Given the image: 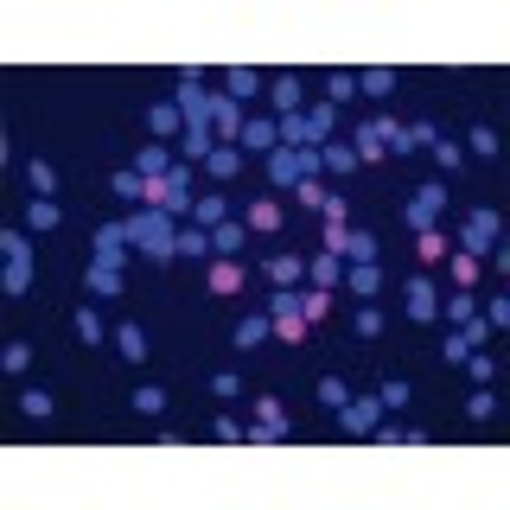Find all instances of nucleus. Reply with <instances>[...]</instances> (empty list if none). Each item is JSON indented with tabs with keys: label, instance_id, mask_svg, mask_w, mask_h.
Returning <instances> with one entry per match:
<instances>
[{
	"label": "nucleus",
	"instance_id": "nucleus-31",
	"mask_svg": "<svg viewBox=\"0 0 510 510\" xmlns=\"http://www.w3.org/2000/svg\"><path fill=\"white\" fill-rule=\"evenodd\" d=\"M115 351H121L128 363H148V332H140V326H121V332H115Z\"/></svg>",
	"mask_w": 510,
	"mask_h": 510
},
{
	"label": "nucleus",
	"instance_id": "nucleus-32",
	"mask_svg": "<svg viewBox=\"0 0 510 510\" xmlns=\"http://www.w3.org/2000/svg\"><path fill=\"white\" fill-rule=\"evenodd\" d=\"M326 313H332V287H307V294H300V319L319 326Z\"/></svg>",
	"mask_w": 510,
	"mask_h": 510
},
{
	"label": "nucleus",
	"instance_id": "nucleus-16",
	"mask_svg": "<svg viewBox=\"0 0 510 510\" xmlns=\"http://www.w3.org/2000/svg\"><path fill=\"white\" fill-rule=\"evenodd\" d=\"M268 103H274V121L281 115H300V77H294V70H281V77L268 84Z\"/></svg>",
	"mask_w": 510,
	"mask_h": 510
},
{
	"label": "nucleus",
	"instance_id": "nucleus-58",
	"mask_svg": "<svg viewBox=\"0 0 510 510\" xmlns=\"http://www.w3.org/2000/svg\"><path fill=\"white\" fill-rule=\"evenodd\" d=\"M319 402H326V408H344V402H351V389H344L338 377H326V383H319Z\"/></svg>",
	"mask_w": 510,
	"mask_h": 510
},
{
	"label": "nucleus",
	"instance_id": "nucleus-36",
	"mask_svg": "<svg viewBox=\"0 0 510 510\" xmlns=\"http://www.w3.org/2000/svg\"><path fill=\"white\" fill-rule=\"evenodd\" d=\"M26 179H32L39 198H58V166L51 160H26Z\"/></svg>",
	"mask_w": 510,
	"mask_h": 510
},
{
	"label": "nucleus",
	"instance_id": "nucleus-56",
	"mask_svg": "<svg viewBox=\"0 0 510 510\" xmlns=\"http://www.w3.org/2000/svg\"><path fill=\"white\" fill-rule=\"evenodd\" d=\"M466 371H472V383H491V377H497V363H491L485 351H466Z\"/></svg>",
	"mask_w": 510,
	"mask_h": 510
},
{
	"label": "nucleus",
	"instance_id": "nucleus-1",
	"mask_svg": "<svg viewBox=\"0 0 510 510\" xmlns=\"http://www.w3.org/2000/svg\"><path fill=\"white\" fill-rule=\"evenodd\" d=\"M128 243L148 255V262H160V268L179 262V230H173L166 210H134V217H128Z\"/></svg>",
	"mask_w": 510,
	"mask_h": 510
},
{
	"label": "nucleus",
	"instance_id": "nucleus-62",
	"mask_svg": "<svg viewBox=\"0 0 510 510\" xmlns=\"http://www.w3.org/2000/svg\"><path fill=\"white\" fill-rule=\"evenodd\" d=\"M485 326L504 332V326H510V300H485Z\"/></svg>",
	"mask_w": 510,
	"mask_h": 510
},
{
	"label": "nucleus",
	"instance_id": "nucleus-47",
	"mask_svg": "<svg viewBox=\"0 0 510 510\" xmlns=\"http://www.w3.org/2000/svg\"><path fill=\"white\" fill-rule=\"evenodd\" d=\"M466 154H479V160H497V134H491V128H472V134H466Z\"/></svg>",
	"mask_w": 510,
	"mask_h": 510
},
{
	"label": "nucleus",
	"instance_id": "nucleus-10",
	"mask_svg": "<svg viewBox=\"0 0 510 510\" xmlns=\"http://www.w3.org/2000/svg\"><path fill=\"white\" fill-rule=\"evenodd\" d=\"M148 134L154 140H185V115H179V103H148Z\"/></svg>",
	"mask_w": 510,
	"mask_h": 510
},
{
	"label": "nucleus",
	"instance_id": "nucleus-42",
	"mask_svg": "<svg viewBox=\"0 0 510 510\" xmlns=\"http://www.w3.org/2000/svg\"><path fill=\"white\" fill-rule=\"evenodd\" d=\"M0 255H7V262H32V243H26V230H0Z\"/></svg>",
	"mask_w": 510,
	"mask_h": 510
},
{
	"label": "nucleus",
	"instance_id": "nucleus-19",
	"mask_svg": "<svg viewBox=\"0 0 510 510\" xmlns=\"http://www.w3.org/2000/svg\"><path fill=\"white\" fill-rule=\"evenodd\" d=\"M281 217H287V210H281L274 198H255V204L243 210V224H249V237H268V230H281Z\"/></svg>",
	"mask_w": 510,
	"mask_h": 510
},
{
	"label": "nucleus",
	"instance_id": "nucleus-4",
	"mask_svg": "<svg viewBox=\"0 0 510 510\" xmlns=\"http://www.w3.org/2000/svg\"><path fill=\"white\" fill-rule=\"evenodd\" d=\"M294 434V421H287V402L281 396H255V421H249V441L268 447V441H287Z\"/></svg>",
	"mask_w": 510,
	"mask_h": 510
},
{
	"label": "nucleus",
	"instance_id": "nucleus-53",
	"mask_svg": "<svg viewBox=\"0 0 510 510\" xmlns=\"http://www.w3.org/2000/svg\"><path fill=\"white\" fill-rule=\"evenodd\" d=\"M210 434H217V441H249V427H243L237 415H217V421H210Z\"/></svg>",
	"mask_w": 510,
	"mask_h": 510
},
{
	"label": "nucleus",
	"instance_id": "nucleus-22",
	"mask_svg": "<svg viewBox=\"0 0 510 510\" xmlns=\"http://www.w3.org/2000/svg\"><path fill=\"white\" fill-rule=\"evenodd\" d=\"M58 224H64V204H51V198H32V204H26V230H32V237H45V230H58Z\"/></svg>",
	"mask_w": 510,
	"mask_h": 510
},
{
	"label": "nucleus",
	"instance_id": "nucleus-17",
	"mask_svg": "<svg viewBox=\"0 0 510 510\" xmlns=\"http://www.w3.org/2000/svg\"><path fill=\"white\" fill-rule=\"evenodd\" d=\"M204 173L210 179H237L243 173V148H237V140H217V148L204 154Z\"/></svg>",
	"mask_w": 510,
	"mask_h": 510
},
{
	"label": "nucleus",
	"instance_id": "nucleus-60",
	"mask_svg": "<svg viewBox=\"0 0 510 510\" xmlns=\"http://www.w3.org/2000/svg\"><path fill=\"white\" fill-rule=\"evenodd\" d=\"M466 351H472V344H466V338H460V332H447V344H441V357H447V363H453V371H460V363H466Z\"/></svg>",
	"mask_w": 510,
	"mask_h": 510
},
{
	"label": "nucleus",
	"instance_id": "nucleus-12",
	"mask_svg": "<svg viewBox=\"0 0 510 510\" xmlns=\"http://www.w3.org/2000/svg\"><path fill=\"white\" fill-rule=\"evenodd\" d=\"M204 287H210V294H224V300L243 294V262H237V255H217L210 274H204Z\"/></svg>",
	"mask_w": 510,
	"mask_h": 510
},
{
	"label": "nucleus",
	"instance_id": "nucleus-41",
	"mask_svg": "<svg viewBox=\"0 0 510 510\" xmlns=\"http://www.w3.org/2000/svg\"><path fill=\"white\" fill-rule=\"evenodd\" d=\"M0 287H7V294L20 300L26 287H32V262H7V274H0Z\"/></svg>",
	"mask_w": 510,
	"mask_h": 510
},
{
	"label": "nucleus",
	"instance_id": "nucleus-48",
	"mask_svg": "<svg viewBox=\"0 0 510 510\" xmlns=\"http://www.w3.org/2000/svg\"><path fill=\"white\" fill-rule=\"evenodd\" d=\"M210 396H217V402H237V396H243V377H237V371H217V377H210Z\"/></svg>",
	"mask_w": 510,
	"mask_h": 510
},
{
	"label": "nucleus",
	"instance_id": "nucleus-57",
	"mask_svg": "<svg viewBox=\"0 0 510 510\" xmlns=\"http://www.w3.org/2000/svg\"><path fill=\"white\" fill-rule=\"evenodd\" d=\"M115 198H134V204H140V173H134V166L115 173Z\"/></svg>",
	"mask_w": 510,
	"mask_h": 510
},
{
	"label": "nucleus",
	"instance_id": "nucleus-45",
	"mask_svg": "<svg viewBox=\"0 0 510 510\" xmlns=\"http://www.w3.org/2000/svg\"><path fill=\"white\" fill-rule=\"evenodd\" d=\"M453 332H460L472 351H485V344H491V326H485V313H472V319H466V326H453Z\"/></svg>",
	"mask_w": 510,
	"mask_h": 510
},
{
	"label": "nucleus",
	"instance_id": "nucleus-20",
	"mask_svg": "<svg viewBox=\"0 0 510 510\" xmlns=\"http://www.w3.org/2000/svg\"><path fill=\"white\" fill-rule=\"evenodd\" d=\"M300 115H307V148H326L332 128H338V109H332V103H319V109H300Z\"/></svg>",
	"mask_w": 510,
	"mask_h": 510
},
{
	"label": "nucleus",
	"instance_id": "nucleus-8",
	"mask_svg": "<svg viewBox=\"0 0 510 510\" xmlns=\"http://www.w3.org/2000/svg\"><path fill=\"white\" fill-rule=\"evenodd\" d=\"M243 121H249V115H243V103H237V96H224V90L210 96V134H217V140H237V134H243Z\"/></svg>",
	"mask_w": 510,
	"mask_h": 510
},
{
	"label": "nucleus",
	"instance_id": "nucleus-5",
	"mask_svg": "<svg viewBox=\"0 0 510 510\" xmlns=\"http://www.w3.org/2000/svg\"><path fill=\"white\" fill-rule=\"evenodd\" d=\"M497 249V210H472L466 224H460V255H491Z\"/></svg>",
	"mask_w": 510,
	"mask_h": 510
},
{
	"label": "nucleus",
	"instance_id": "nucleus-37",
	"mask_svg": "<svg viewBox=\"0 0 510 510\" xmlns=\"http://www.w3.org/2000/svg\"><path fill=\"white\" fill-rule=\"evenodd\" d=\"M20 415H32V421H51V415H58L51 389H20Z\"/></svg>",
	"mask_w": 510,
	"mask_h": 510
},
{
	"label": "nucleus",
	"instance_id": "nucleus-39",
	"mask_svg": "<svg viewBox=\"0 0 510 510\" xmlns=\"http://www.w3.org/2000/svg\"><path fill=\"white\" fill-rule=\"evenodd\" d=\"M268 319H274V338H281V344H300V338H307V319H300V313H268Z\"/></svg>",
	"mask_w": 510,
	"mask_h": 510
},
{
	"label": "nucleus",
	"instance_id": "nucleus-18",
	"mask_svg": "<svg viewBox=\"0 0 510 510\" xmlns=\"http://www.w3.org/2000/svg\"><path fill=\"white\" fill-rule=\"evenodd\" d=\"M402 300H408V319H441V294H434V281H421V274L408 281Z\"/></svg>",
	"mask_w": 510,
	"mask_h": 510
},
{
	"label": "nucleus",
	"instance_id": "nucleus-13",
	"mask_svg": "<svg viewBox=\"0 0 510 510\" xmlns=\"http://www.w3.org/2000/svg\"><path fill=\"white\" fill-rule=\"evenodd\" d=\"M344 287H351L357 300H377L383 294V268L377 262H344Z\"/></svg>",
	"mask_w": 510,
	"mask_h": 510
},
{
	"label": "nucleus",
	"instance_id": "nucleus-29",
	"mask_svg": "<svg viewBox=\"0 0 510 510\" xmlns=\"http://www.w3.org/2000/svg\"><path fill=\"white\" fill-rule=\"evenodd\" d=\"M307 281H313V287H338V281H344V262H338V255H313V262H307Z\"/></svg>",
	"mask_w": 510,
	"mask_h": 510
},
{
	"label": "nucleus",
	"instance_id": "nucleus-59",
	"mask_svg": "<svg viewBox=\"0 0 510 510\" xmlns=\"http://www.w3.org/2000/svg\"><path fill=\"white\" fill-rule=\"evenodd\" d=\"M319 217H326V224H351V198H338V192H332V198H326V210H319Z\"/></svg>",
	"mask_w": 510,
	"mask_h": 510
},
{
	"label": "nucleus",
	"instance_id": "nucleus-14",
	"mask_svg": "<svg viewBox=\"0 0 510 510\" xmlns=\"http://www.w3.org/2000/svg\"><path fill=\"white\" fill-rule=\"evenodd\" d=\"M351 154H357V166H377V160H389L383 134H377V121H357V134H351Z\"/></svg>",
	"mask_w": 510,
	"mask_h": 510
},
{
	"label": "nucleus",
	"instance_id": "nucleus-44",
	"mask_svg": "<svg viewBox=\"0 0 510 510\" xmlns=\"http://www.w3.org/2000/svg\"><path fill=\"white\" fill-rule=\"evenodd\" d=\"M77 338L84 344H103V313L96 307H77Z\"/></svg>",
	"mask_w": 510,
	"mask_h": 510
},
{
	"label": "nucleus",
	"instance_id": "nucleus-6",
	"mask_svg": "<svg viewBox=\"0 0 510 510\" xmlns=\"http://www.w3.org/2000/svg\"><path fill=\"white\" fill-rule=\"evenodd\" d=\"M377 421H383V402H377V396H351V402L338 408V427L351 434V441H371Z\"/></svg>",
	"mask_w": 510,
	"mask_h": 510
},
{
	"label": "nucleus",
	"instance_id": "nucleus-2",
	"mask_svg": "<svg viewBox=\"0 0 510 510\" xmlns=\"http://www.w3.org/2000/svg\"><path fill=\"white\" fill-rule=\"evenodd\" d=\"M441 210H447V179H427V185L408 192L402 224H408V230H434V224H441Z\"/></svg>",
	"mask_w": 510,
	"mask_h": 510
},
{
	"label": "nucleus",
	"instance_id": "nucleus-15",
	"mask_svg": "<svg viewBox=\"0 0 510 510\" xmlns=\"http://www.w3.org/2000/svg\"><path fill=\"white\" fill-rule=\"evenodd\" d=\"M192 224H198V230L230 224V198H224V192H204V198H192Z\"/></svg>",
	"mask_w": 510,
	"mask_h": 510
},
{
	"label": "nucleus",
	"instance_id": "nucleus-33",
	"mask_svg": "<svg viewBox=\"0 0 510 510\" xmlns=\"http://www.w3.org/2000/svg\"><path fill=\"white\" fill-rule=\"evenodd\" d=\"M441 313H447V319H453V326H466V319H472V313H479V300H472V287H453V294H447V300H441Z\"/></svg>",
	"mask_w": 510,
	"mask_h": 510
},
{
	"label": "nucleus",
	"instance_id": "nucleus-38",
	"mask_svg": "<svg viewBox=\"0 0 510 510\" xmlns=\"http://www.w3.org/2000/svg\"><path fill=\"white\" fill-rule=\"evenodd\" d=\"M217 148V134H204V128H185V140H179V160H204Z\"/></svg>",
	"mask_w": 510,
	"mask_h": 510
},
{
	"label": "nucleus",
	"instance_id": "nucleus-49",
	"mask_svg": "<svg viewBox=\"0 0 510 510\" xmlns=\"http://www.w3.org/2000/svg\"><path fill=\"white\" fill-rule=\"evenodd\" d=\"M281 148H307V115H281Z\"/></svg>",
	"mask_w": 510,
	"mask_h": 510
},
{
	"label": "nucleus",
	"instance_id": "nucleus-52",
	"mask_svg": "<svg viewBox=\"0 0 510 510\" xmlns=\"http://www.w3.org/2000/svg\"><path fill=\"white\" fill-rule=\"evenodd\" d=\"M447 268H453V287H472L479 281V255H447Z\"/></svg>",
	"mask_w": 510,
	"mask_h": 510
},
{
	"label": "nucleus",
	"instance_id": "nucleus-24",
	"mask_svg": "<svg viewBox=\"0 0 510 510\" xmlns=\"http://www.w3.org/2000/svg\"><path fill=\"white\" fill-rule=\"evenodd\" d=\"M249 243V224H237V217H230V224H217L210 230V255H237Z\"/></svg>",
	"mask_w": 510,
	"mask_h": 510
},
{
	"label": "nucleus",
	"instance_id": "nucleus-55",
	"mask_svg": "<svg viewBox=\"0 0 510 510\" xmlns=\"http://www.w3.org/2000/svg\"><path fill=\"white\" fill-rule=\"evenodd\" d=\"M377 332H383V313L363 300V307H357V338H377Z\"/></svg>",
	"mask_w": 510,
	"mask_h": 510
},
{
	"label": "nucleus",
	"instance_id": "nucleus-30",
	"mask_svg": "<svg viewBox=\"0 0 510 510\" xmlns=\"http://www.w3.org/2000/svg\"><path fill=\"white\" fill-rule=\"evenodd\" d=\"M344 255H351V262H377V255H383L377 230H351V237H344Z\"/></svg>",
	"mask_w": 510,
	"mask_h": 510
},
{
	"label": "nucleus",
	"instance_id": "nucleus-9",
	"mask_svg": "<svg viewBox=\"0 0 510 510\" xmlns=\"http://www.w3.org/2000/svg\"><path fill=\"white\" fill-rule=\"evenodd\" d=\"M237 148H243V154H274V148H281V121L249 115V121H243V134H237Z\"/></svg>",
	"mask_w": 510,
	"mask_h": 510
},
{
	"label": "nucleus",
	"instance_id": "nucleus-54",
	"mask_svg": "<svg viewBox=\"0 0 510 510\" xmlns=\"http://www.w3.org/2000/svg\"><path fill=\"white\" fill-rule=\"evenodd\" d=\"M377 402H383V408H408V383H402V377H389V383L377 389Z\"/></svg>",
	"mask_w": 510,
	"mask_h": 510
},
{
	"label": "nucleus",
	"instance_id": "nucleus-43",
	"mask_svg": "<svg viewBox=\"0 0 510 510\" xmlns=\"http://www.w3.org/2000/svg\"><path fill=\"white\" fill-rule=\"evenodd\" d=\"M326 96H332V109L351 103V96H357V77H351V70H332V77H326Z\"/></svg>",
	"mask_w": 510,
	"mask_h": 510
},
{
	"label": "nucleus",
	"instance_id": "nucleus-61",
	"mask_svg": "<svg viewBox=\"0 0 510 510\" xmlns=\"http://www.w3.org/2000/svg\"><path fill=\"white\" fill-rule=\"evenodd\" d=\"M344 237H351V224H326V237H319L326 255H344Z\"/></svg>",
	"mask_w": 510,
	"mask_h": 510
},
{
	"label": "nucleus",
	"instance_id": "nucleus-51",
	"mask_svg": "<svg viewBox=\"0 0 510 510\" xmlns=\"http://www.w3.org/2000/svg\"><path fill=\"white\" fill-rule=\"evenodd\" d=\"M179 255H210V230H179Z\"/></svg>",
	"mask_w": 510,
	"mask_h": 510
},
{
	"label": "nucleus",
	"instance_id": "nucleus-23",
	"mask_svg": "<svg viewBox=\"0 0 510 510\" xmlns=\"http://www.w3.org/2000/svg\"><path fill=\"white\" fill-rule=\"evenodd\" d=\"M84 287H90V294H103V300H121V268L90 262V268H84Z\"/></svg>",
	"mask_w": 510,
	"mask_h": 510
},
{
	"label": "nucleus",
	"instance_id": "nucleus-21",
	"mask_svg": "<svg viewBox=\"0 0 510 510\" xmlns=\"http://www.w3.org/2000/svg\"><path fill=\"white\" fill-rule=\"evenodd\" d=\"M268 338H274V319H268V313L237 319V351H255V344H268Z\"/></svg>",
	"mask_w": 510,
	"mask_h": 510
},
{
	"label": "nucleus",
	"instance_id": "nucleus-35",
	"mask_svg": "<svg viewBox=\"0 0 510 510\" xmlns=\"http://www.w3.org/2000/svg\"><path fill=\"white\" fill-rule=\"evenodd\" d=\"M0 371H7V377H26V371H32V344H26V338H13L7 351H0Z\"/></svg>",
	"mask_w": 510,
	"mask_h": 510
},
{
	"label": "nucleus",
	"instance_id": "nucleus-34",
	"mask_svg": "<svg viewBox=\"0 0 510 510\" xmlns=\"http://www.w3.org/2000/svg\"><path fill=\"white\" fill-rule=\"evenodd\" d=\"M357 90H363V96H377V103H383V96L396 90V70H389V64H377V70H363V77H357Z\"/></svg>",
	"mask_w": 510,
	"mask_h": 510
},
{
	"label": "nucleus",
	"instance_id": "nucleus-50",
	"mask_svg": "<svg viewBox=\"0 0 510 510\" xmlns=\"http://www.w3.org/2000/svg\"><path fill=\"white\" fill-rule=\"evenodd\" d=\"M294 198H300L307 210H326V198H332V192H326L319 179H300V185H294Z\"/></svg>",
	"mask_w": 510,
	"mask_h": 510
},
{
	"label": "nucleus",
	"instance_id": "nucleus-28",
	"mask_svg": "<svg viewBox=\"0 0 510 510\" xmlns=\"http://www.w3.org/2000/svg\"><path fill=\"white\" fill-rule=\"evenodd\" d=\"M427 154H434V166H441V179H453V173L466 166V154H460V140H447V134H441V140H434V148H427Z\"/></svg>",
	"mask_w": 510,
	"mask_h": 510
},
{
	"label": "nucleus",
	"instance_id": "nucleus-25",
	"mask_svg": "<svg viewBox=\"0 0 510 510\" xmlns=\"http://www.w3.org/2000/svg\"><path fill=\"white\" fill-rule=\"evenodd\" d=\"M453 255V243L441 237V224H434V230H415V262H447Z\"/></svg>",
	"mask_w": 510,
	"mask_h": 510
},
{
	"label": "nucleus",
	"instance_id": "nucleus-3",
	"mask_svg": "<svg viewBox=\"0 0 510 510\" xmlns=\"http://www.w3.org/2000/svg\"><path fill=\"white\" fill-rule=\"evenodd\" d=\"M319 148H274L268 154V179L274 185H300V179H319Z\"/></svg>",
	"mask_w": 510,
	"mask_h": 510
},
{
	"label": "nucleus",
	"instance_id": "nucleus-46",
	"mask_svg": "<svg viewBox=\"0 0 510 510\" xmlns=\"http://www.w3.org/2000/svg\"><path fill=\"white\" fill-rule=\"evenodd\" d=\"M466 415H472V421H491V415H497V396H491V383H479V389H472Z\"/></svg>",
	"mask_w": 510,
	"mask_h": 510
},
{
	"label": "nucleus",
	"instance_id": "nucleus-7",
	"mask_svg": "<svg viewBox=\"0 0 510 510\" xmlns=\"http://www.w3.org/2000/svg\"><path fill=\"white\" fill-rule=\"evenodd\" d=\"M128 224H103L96 230V249H90V262H103V268H128Z\"/></svg>",
	"mask_w": 510,
	"mask_h": 510
},
{
	"label": "nucleus",
	"instance_id": "nucleus-40",
	"mask_svg": "<svg viewBox=\"0 0 510 510\" xmlns=\"http://www.w3.org/2000/svg\"><path fill=\"white\" fill-rule=\"evenodd\" d=\"M134 415H166V389L160 383H140L134 389Z\"/></svg>",
	"mask_w": 510,
	"mask_h": 510
},
{
	"label": "nucleus",
	"instance_id": "nucleus-11",
	"mask_svg": "<svg viewBox=\"0 0 510 510\" xmlns=\"http://www.w3.org/2000/svg\"><path fill=\"white\" fill-rule=\"evenodd\" d=\"M262 274H268V287H300V281H307V255H294V249H287V255H268Z\"/></svg>",
	"mask_w": 510,
	"mask_h": 510
},
{
	"label": "nucleus",
	"instance_id": "nucleus-26",
	"mask_svg": "<svg viewBox=\"0 0 510 510\" xmlns=\"http://www.w3.org/2000/svg\"><path fill=\"white\" fill-rule=\"evenodd\" d=\"M262 90V77H255V70L249 64H230V77H224V96H237V103H249Z\"/></svg>",
	"mask_w": 510,
	"mask_h": 510
},
{
	"label": "nucleus",
	"instance_id": "nucleus-27",
	"mask_svg": "<svg viewBox=\"0 0 510 510\" xmlns=\"http://www.w3.org/2000/svg\"><path fill=\"white\" fill-rule=\"evenodd\" d=\"M319 166H326V173H357L351 140H326V148H319Z\"/></svg>",
	"mask_w": 510,
	"mask_h": 510
}]
</instances>
